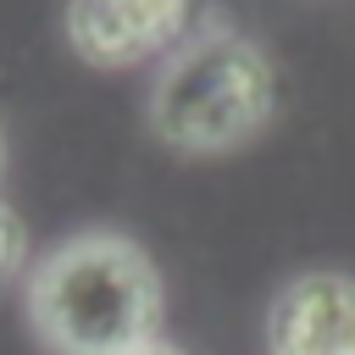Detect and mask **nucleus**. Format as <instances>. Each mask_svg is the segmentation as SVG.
I'll use <instances>...</instances> for the list:
<instances>
[{"label":"nucleus","instance_id":"obj_1","mask_svg":"<svg viewBox=\"0 0 355 355\" xmlns=\"http://www.w3.org/2000/svg\"><path fill=\"white\" fill-rule=\"evenodd\" d=\"M22 288L33 338L50 355H133L161 338V272L133 239L111 227L50 244Z\"/></svg>","mask_w":355,"mask_h":355},{"label":"nucleus","instance_id":"obj_2","mask_svg":"<svg viewBox=\"0 0 355 355\" xmlns=\"http://www.w3.org/2000/svg\"><path fill=\"white\" fill-rule=\"evenodd\" d=\"M277 111V67L266 44L227 22L194 28L150 78L144 122L172 155H233L266 133Z\"/></svg>","mask_w":355,"mask_h":355},{"label":"nucleus","instance_id":"obj_3","mask_svg":"<svg viewBox=\"0 0 355 355\" xmlns=\"http://www.w3.org/2000/svg\"><path fill=\"white\" fill-rule=\"evenodd\" d=\"M61 33L89 67H139L172 55L194 33V0H67Z\"/></svg>","mask_w":355,"mask_h":355},{"label":"nucleus","instance_id":"obj_4","mask_svg":"<svg viewBox=\"0 0 355 355\" xmlns=\"http://www.w3.org/2000/svg\"><path fill=\"white\" fill-rule=\"evenodd\" d=\"M266 355H355V277L294 272L266 305Z\"/></svg>","mask_w":355,"mask_h":355},{"label":"nucleus","instance_id":"obj_5","mask_svg":"<svg viewBox=\"0 0 355 355\" xmlns=\"http://www.w3.org/2000/svg\"><path fill=\"white\" fill-rule=\"evenodd\" d=\"M28 272H33V244H28V222L6 205V194H0V300L17 288V283H28Z\"/></svg>","mask_w":355,"mask_h":355},{"label":"nucleus","instance_id":"obj_6","mask_svg":"<svg viewBox=\"0 0 355 355\" xmlns=\"http://www.w3.org/2000/svg\"><path fill=\"white\" fill-rule=\"evenodd\" d=\"M133 355H183V349L166 344V338H155V344H144V349H133Z\"/></svg>","mask_w":355,"mask_h":355},{"label":"nucleus","instance_id":"obj_7","mask_svg":"<svg viewBox=\"0 0 355 355\" xmlns=\"http://www.w3.org/2000/svg\"><path fill=\"white\" fill-rule=\"evenodd\" d=\"M0 178H6V133H0Z\"/></svg>","mask_w":355,"mask_h":355}]
</instances>
